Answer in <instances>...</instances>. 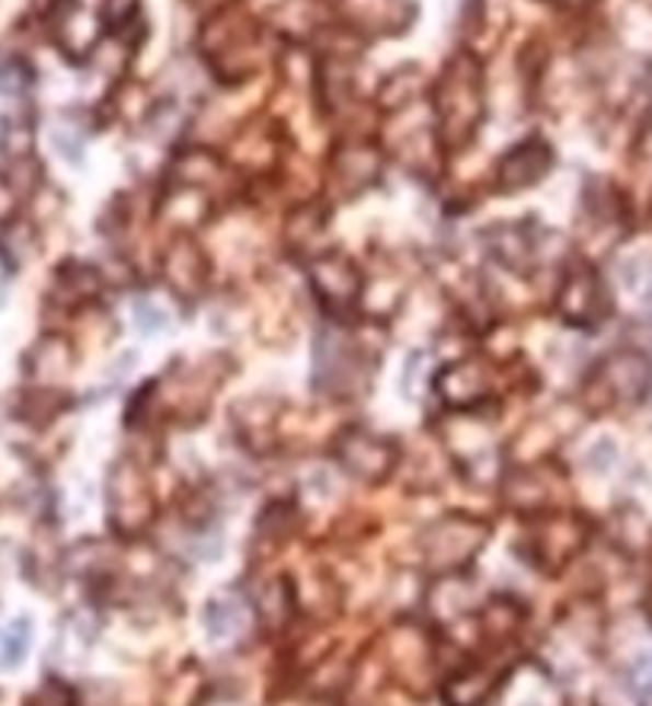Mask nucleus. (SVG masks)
I'll return each mask as SVG.
<instances>
[{
  "mask_svg": "<svg viewBox=\"0 0 652 706\" xmlns=\"http://www.w3.org/2000/svg\"><path fill=\"white\" fill-rule=\"evenodd\" d=\"M26 643H30V624H26V621H20V624H13L10 636H7L3 656H10V659H7L3 666H16V662L23 659V652H26Z\"/></svg>",
  "mask_w": 652,
  "mask_h": 706,
  "instance_id": "f257e3e1",
  "label": "nucleus"
},
{
  "mask_svg": "<svg viewBox=\"0 0 652 706\" xmlns=\"http://www.w3.org/2000/svg\"><path fill=\"white\" fill-rule=\"evenodd\" d=\"M633 684L643 697H652V656L640 659V666L633 668Z\"/></svg>",
  "mask_w": 652,
  "mask_h": 706,
  "instance_id": "f03ea898",
  "label": "nucleus"
},
{
  "mask_svg": "<svg viewBox=\"0 0 652 706\" xmlns=\"http://www.w3.org/2000/svg\"><path fill=\"white\" fill-rule=\"evenodd\" d=\"M0 298H3V288H0Z\"/></svg>",
  "mask_w": 652,
  "mask_h": 706,
  "instance_id": "7ed1b4c3",
  "label": "nucleus"
}]
</instances>
